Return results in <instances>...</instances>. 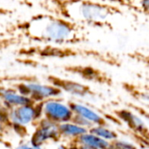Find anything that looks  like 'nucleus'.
<instances>
[{
  "label": "nucleus",
  "instance_id": "obj_1",
  "mask_svg": "<svg viewBox=\"0 0 149 149\" xmlns=\"http://www.w3.org/2000/svg\"><path fill=\"white\" fill-rule=\"evenodd\" d=\"M8 30L32 41L59 47L88 41L85 26L45 11L13 23Z\"/></svg>",
  "mask_w": 149,
  "mask_h": 149
},
{
  "label": "nucleus",
  "instance_id": "obj_2",
  "mask_svg": "<svg viewBox=\"0 0 149 149\" xmlns=\"http://www.w3.org/2000/svg\"><path fill=\"white\" fill-rule=\"evenodd\" d=\"M38 6L71 22L94 28L113 31L125 10L100 0H38Z\"/></svg>",
  "mask_w": 149,
  "mask_h": 149
},
{
  "label": "nucleus",
  "instance_id": "obj_3",
  "mask_svg": "<svg viewBox=\"0 0 149 149\" xmlns=\"http://www.w3.org/2000/svg\"><path fill=\"white\" fill-rule=\"evenodd\" d=\"M113 115L121 126L127 128L138 148L149 149V126L139 114L127 107H122L115 109Z\"/></svg>",
  "mask_w": 149,
  "mask_h": 149
},
{
  "label": "nucleus",
  "instance_id": "obj_4",
  "mask_svg": "<svg viewBox=\"0 0 149 149\" xmlns=\"http://www.w3.org/2000/svg\"><path fill=\"white\" fill-rule=\"evenodd\" d=\"M16 90L29 97L34 104L44 103L49 99L58 98L62 91L53 84H45L37 82L21 83L15 87Z\"/></svg>",
  "mask_w": 149,
  "mask_h": 149
},
{
  "label": "nucleus",
  "instance_id": "obj_5",
  "mask_svg": "<svg viewBox=\"0 0 149 149\" xmlns=\"http://www.w3.org/2000/svg\"><path fill=\"white\" fill-rule=\"evenodd\" d=\"M43 118V103L18 106L10 110V121L11 126H27L38 122Z\"/></svg>",
  "mask_w": 149,
  "mask_h": 149
},
{
  "label": "nucleus",
  "instance_id": "obj_6",
  "mask_svg": "<svg viewBox=\"0 0 149 149\" xmlns=\"http://www.w3.org/2000/svg\"><path fill=\"white\" fill-rule=\"evenodd\" d=\"M73 115L69 104L58 98L49 99L43 103V118L58 126L72 121Z\"/></svg>",
  "mask_w": 149,
  "mask_h": 149
},
{
  "label": "nucleus",
  "instance_id": "obj_7",
  "mask_svg": "<svg viewBox=\"0 0 149 149\" xmlns=\"http://www.w3.org/2000/svg\"><path fill=\"white\" fill-rule=\"evenodd\" d=\"M58 125L45 118L37 122V126L31 135L29 143L34 147H44L47 142L60 140Z\"/></svg>",
  "mask_w": 149,
  "mask_h": 149
},
{
  "label": "nucleus",
  "instance_id": "obj_8",
  "mask_svg": "<svg viewBox=\"0 0 149 149\" xmlns=\"http://www.w3.org/2000/svg\"><path fill=\"white\" fill-rule=\"evenodd\" d=\"M68 104L74 115H78L85 119L86 120L90 122L93 126H109V122L107 117L101 114L100 112L96 111L94 108L79 101H71Z\"/></svg>",
  "mask_w": 149,
  "mask_h": 149
},
{
  "label": "nucleus",
  "instance_id": "obj_9",
  "mask_svg": "<svg viewBox=\"0 0 149 149\" xmlns=\"http://www.w3.org/2000/svg\"><path fill=\"white\" fill-rule=\"evenodd\" d=\"M121 89L133 99V103L149 111V85L133 82H122Z\"/></svg>",
  "mask_w": 149,
  "mask_h": 149
},
{
  "label": "nucleus",
  "instance_id": "obj_10",
  "mask_svg": "<svg viewBox=\"0 0 149 149\" xmlns=\"http://www.w3.org/2000/svg\"><path fill=\"white\" fill-rule=\"evenodd\" d=\"M75 72L78 73L85 80L100 85L112 87L114 83L113 78L111 75L102 69L93 66L77 67L75 68Z\"/></svg>",
  "mask_w": 149,
  "mask_h": 149
},
{
  "label": "nucleus",
  "instance_id": "obj_11",
  "mask_svg": "<svg viewBox=\"0 0 149 149\" xmlns=\"http://www.w3.org/2000/svg\"><path fill=\"white\" fill-rule=\"evenodd\" d=\"M52 84L58 88L62 92L65 91L78 98H85L94 95V92L91 87L76 81L55 78Z\"/></svg>",
  "mask_w": 149,
  "mask_h": 149
},
{
  "label": "nucleus",
  "instance_id": "obj_12",
  "mask_svg": "<svg viewBox=\"0 0 149 149\" xmlns=\"http://www.w3.org/2000/svg\"><path fill=\"white\" fill-rule=\"evenodd\" d=\"M1 103L9 110L22 105L34 104L29 97L23 96L16 90V89H3L0 95Z\"/></svg>",
  "mask_w": 149,
  "mask_h": 149
},
{
  "label": "nucleus",
  "instance_id": "obj_13",
  "mask_svg": "<svg viewBox=\"0 0 149 149\" xmlns=\"http://www.w3.org/2000/svg\"><path fill=\"white\" fill-rule=\"evenodd\" d=\"M141 15L149 16V0H100Z\"/></svg>",
  "mask_w": 149,
  "mask_h": 149
},
{
  "label": "nucleus",
  "instance_id": "obj_14",
  "mask_svg": "<svg viewBox=\"0 0 149 149\" xmlns=\"http://www.w3.org/2000/svg\"><path fill=\"white\" fill-rule=\"evenodd\" d=\"M61 139H65L70 141H76L81 135L88 132V130L79 126L73 122H66L58 126Z\"/></svg>",
  "mask_w": 149,
  "mask_h": 149
},
{
  "label": "nucleus",
  "instance_id": "obj_15",
  "mask_svg": "<svg viewBox=\"0 0 149 149\" xmlns=\"http://www.w3.org/2000/svg\"><path fill=\"white\" fill-rule=\"evenodd\" d=\"M75 142L79 146H85L97 149H107L110 145V142L102 140L101 138L90 133L89 131L81 135Z\"/></svg>",
  "mask_w": 149,
  "mask_h": 149
},
{
  "label": "nucleus",
  "instance_id": "obj_16",
  "mask_svg": "<svg viewBox=\"0 0 149 149\" xmlns=\"http://www.w3.org/2000/svg\"><path fill=\"white\" fill-rule=\"evenodd\" d=\"M88 131L107 142H112L120 138L117 131L110 127V126H94Z\"/></svg>",
  "mask_w": 149,
  "mask_h": 149
},
{
  "label": "nucleus",
  "instance_id": "obj_17",
  "mask_svg": "<svg viewBox=\"0 0 149 149\" xmlns=\"http://www.w3.org/2000/svg\"><path fill=\"white\" fill-rule=\"evenodd\" d=\"M128 58L132 61L149 68V47L144 49L134 50L127 54Z\"/></svg>",
  "mask_w": 149,
  "mask_h": 149
},
{
  "label": "nucleus",
  "instance_id": "obj_18",
  "mask_svg": "<svg viewBox=\"0 0 149 149\" xmlns=\"http://www.w3.org/2000/svg\"><path fill=\"white\" fill-rule=\"evenodd\" d=\"M107 149H139V148L134 141L119 138L110 142Z\"/></svg>",
  "mask_w": 149,
  "mask_h": 149
},
{
  "label": "nucleus",
  "instance_id": "obj_19",
  "mask_svg": "<svg viewBox=\"0 0 149 149\" xmlns=\"http://www.w3.org/2000/svg\"><path fill=\"white\" fill-rule=\"evenodd\" d=\"M126 105H127L126 107H127V108L133 110V111L135 112L137 114H139V115L144 119V121L147 123V125L149 126L148 110H147V109H145V108H143V107H141V106H140V105H136V104H134V103H133V102H127V103H126Z\"/></svg>",
  "mask_w": 149,
  "mask_h": 149
},
{
  "label": "nucleus",
  "instance_id": "obj_20",
  "mask_svg": "<svg viewBox=\"0 0 149 149\" xmlns=\"http://www.w3.org/2000/svg\"><path fill=\"white\" fill-rule=\"evenodd\" d=\"M0 123L7 127L8 126H11L10 121V110L7 109L1 102H0Z\"/></svg>",
  "mask_w": 149,
  "mask_h": 149
},
{
  "label": "nucleus",
  "instance_id": "obj_21",
  "mask_svg": "<svg viewBox=\"0 0 149 149\" xmlns=\"http://www.w3.org/2000/svg\"><path fill=\"white\" fill-rule=\"evenodd\" d=\"M72 122H73L74 124H76L79 126H81V127H83V128H85L86 130H89L91 127H93V125L90 122H88L87 120H86L85 119H83V118H81V117H79L78 115H73Z\"/></svg>",
  "mask_w": 149,
  "mask_h": 149
},
{
  "label": "nucleus",
  "instance_id": "obj_22",
  "mask_svg": "<svg viewBox=\"0 0 149 149\" xmlns=\"http://www.w3.org/2000/svg\"><path fill=\"white\" fill-rule=\"evenodd\" d=\"M57 149H79V146L75 141H70L68 144H61Z\"/></svg>",
  "mask_w": 149,
  "mask_h": 149
},
{
  "label": "nucleus",
  "instance_id": "obj_23",
  "mask_svg": "<svg viewBox=\"0 0 149 149\" xmlns=\"http://www.w3.org/2000/svg\"><path fill=\"white\" fill-rule=\"evenodd\" d=\"M15 149H45V147H34L31 145L29 142L28 143H20L18 144Z\"/></svg>",
  "mask_w": 149,
  "mask_h": 149
},
{
  "label": "nucleus",
  "instance_id": "obj_24",
  "mask_svg": "<svg viewBox=\"0 0 149 149\" xmlns=\"http://www.w3.org/2000/svg\"><path fill=\"white\" fill-rule=\"evenodd\" d=\"M5 128H6V127H5L4 126H3V125L0 123V134H3V132L5 131Z\"/></svg>",
  "mask_w": 149,
  "mask_h": 149
},
{
  "label": "nucleus",
  "instance_id": "obj_25",
  "mask_svg": "<svg viewBox=\"0 0 149 149\" xmlns=\"http://www.w3.org/2000/svg\"><path fill=\"white\" fill-rule=\"evenodd\" d=\"M79 149H97V148H88V147H85V146H79Z\"/></svg>",
  "mask_w": 149,
  "mask_h": 149
}]
</instances>
